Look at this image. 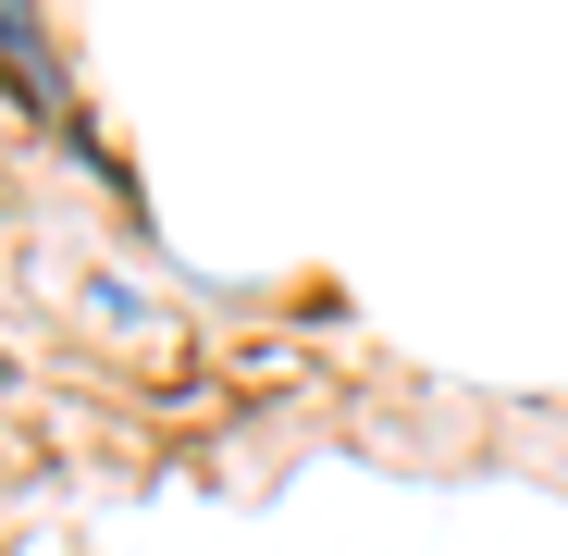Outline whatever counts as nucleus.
Returning <instances> with one entry per match:
<instances>
[{
    "mask_svg": "<svg viewBox=\"0 0 568 556\" xmlns=\"http://www.w3.org/2000/svg\"><path fill=\"white\" fill-rule=\"evenodd\" d=\"M0 50H13L26 100H38V112H62V74H50V50H38V13H26V0H0Z\"/></svg>",
    "mask_w": 568,
    "mask_h": 556,
    "instance_id": "f257e3e1",
    "label": "nucleus"
}]
</instances>
